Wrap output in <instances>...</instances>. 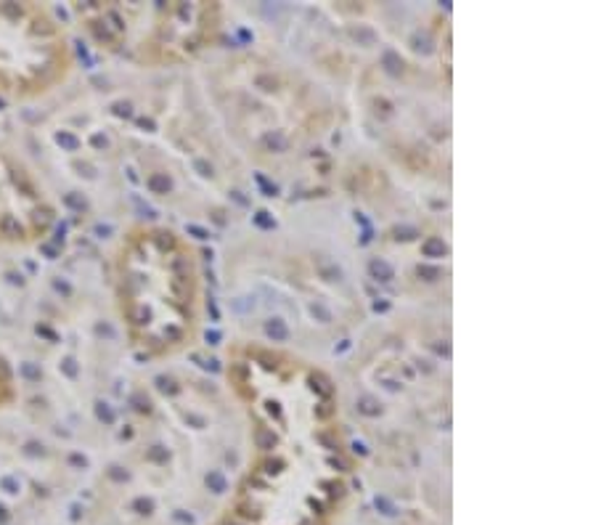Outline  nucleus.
I'll return each instance as SVG.
<instances>
[{
  "label": "nucleus",
  "mask_w": 596,
  "mask_h": 525,
  "mask_svg": "<svg viewBox=\"0 0 596 525\" xmlns=\"http://www.w3.org/2000/svg\"><path fill=\"white\" fill-rule=\"evenodd\" d=\"M114 297L127 339L165 358L193 342L202 324L199 255L173 228L138 226L114 255Z\"/></svg>",
  "instance_id": "1"
},
{
  "label": "nucleus",
  "mask_w": 596,
  "mask_h": 525,
  "mask_svg": "<svg viewBox=\"0 0 596 525\" xmlns=\"http://www.w3.org/2000/svg\"><path fill=\"white\" fill-rule=\"evenodd\" d=\"M101 48L143 66H170L202 53L220 29L218 3H88L77 5Z\"/></svg>",
  "instance_id": "2"
},
{
  "label": "nucleus",
  "mask_w": 596,
  "mask_h": 525,
  "mask_svg": "<svg viewBox=\"0 0 596 525\" xmlns=\"http://www.w3.org/2000/svg\"><path fill=\"white\" fill-rule=\"evenodd\" d=\"M72 66L64 27L37 3H0V93L35 98L53 90Z\"/></svg>",
  "instance_id": "3"
},
{
  "label": "nucleus",
  "mask_w": 596,
  "mask_h": 525,
  "mask_svg": "<svg viewBox=\"0 0 596 525\" xmlns=\"http://www.w3.org/2000/svg\"><path fill=\"white\" fill-rule=\"evenodd\" d=\"M56 223V204L40 178L11 149L0 146V244L43 242Z\"/></svg>",
  "instance_id": "4"
},
{
  "label": "nucleus",
  "mask_w": 596,
  "mask_h": 525,
  "mask_svg": "<svg viewBox=\"0 0 596 525\" xmlns=\"http://www.w3.org/2000/svg\"><path fill=\"white\" fill-rule=\"evenodd\" d=\"M13 398V377H11V369L5 364V358L0 356V408L5 403H11Z\"/></svg>",
  "instance_id": "5"
}]
</instances>
